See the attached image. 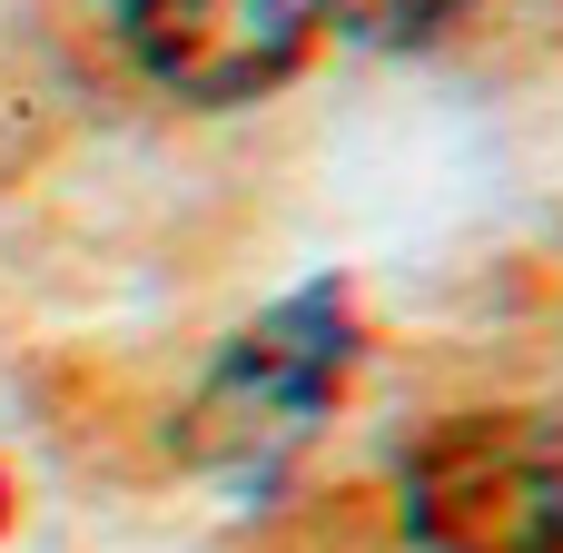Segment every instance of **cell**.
I'll return each mask as SVG.
<instances>
[{"label":"cell","mask_w":563,"mask_h":553,"mask_svg":"<svg viewBox=\"0 0 563 553\" xmlns=\"http://www.w3.org/2000/svg\"><path fill=\"white\" fill-rule=\"evenodd\" d=\"M426 553H563V435L544 416H445L406 455Z\"/></svg>","instance_id":"cell-2"},{"label":"cell","mask_w":563,"mask_h":553,"mask_svg":"<svg viewBox=\"0 0 563 553\" xmlns=\"http://www.w3.org/2000/svg\"><path fill=\"white\" fill-rule=\"evenodd\" d=\"M119 20L139 69L178 99H257L317 40V0H119Z\"/></svg>","instance_id":"cell-3"},{"label":"cell","mask_w":563,"mask_h":553,"mask_svg":"<svg viewBox=\"0 0 563 553\" xmlns=\"http://www.w3.org/2000/svg\"><path fill=\"white\" fill-rule=\"evenodd\" d=\"M346 356H356V317L336 287H307L287 307H267L228 356L218 376L198 386L188 406V455L218 465V475H267L307 445V425L327 416V396L346 386Z\"/></svg>","instance_id":"cell-1"},{"label":"cell","mask_w":563,"mask_h":553,"mask_svg":"<svg viewBox=\"0 0 563 553\" xmlns=\"http://www.w3.org/2000/svg\"><path fill=\"white\" fill-rule=\"evenodd\" d=\"M475 0H317V30H346L366 49H416L435 40L445 20H465Z\"/></svg>","instance_id":"cell-4"}]
</instances>
